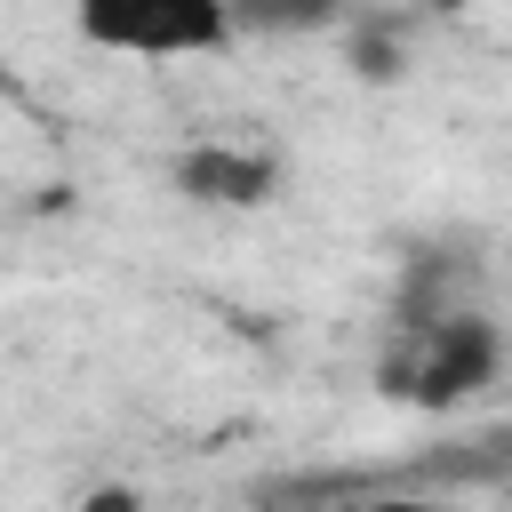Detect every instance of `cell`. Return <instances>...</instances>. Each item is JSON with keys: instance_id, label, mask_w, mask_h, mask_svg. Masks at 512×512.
Returning a JSON list of instances; mask_svg holds the SVG:
<instances>
[{"instance_id": "5", "label": "cell", "mask_w": 512, "mask_h": 512, "mask_svg": "<svg viewBox=\"0 0 512 512\" xmlns=\"http://www.w3.org/2000/svg\"><path fill=\"white\" fill-rule=\"evenodd\" d=\"M328 512H456L448 496H408V488H376V496H344Z\"/></svg>"}, {"instance_id": "4", "label": "cell", "mask_w": 512, "mask_h": 512, "mask_svg": "<svg viewBox=\"0 0 512 512\" xmlns=\"http://www.w3.org/2000/svg\"><path fill=\"white\" fill-rule=\"evenodd\" d=\"M232 16V40L256 32V40H312V32H344L352 0H224Z\"/></svg>"}, {"instance_id": "7", "label": "cell", "mask_w": 512, "mask_h": 512, "mask_svg": "<svg viewBox=\"0 0 512 512\" xmlns=\"http://www.w3.org/2000/svg\"><path fill=\"white\" fill-rule=\"evenodd\" d=\"M424 8H440V16H464V8H488V0H424Z\"/></svg>"}, {"instance_id": "2", "label": "cell", "mask_w": 512, "mask_h": 512, "mask_svg": "<svg viewBox=\"0 0 512 512\" xmlns=\"http://www.w3.org/2000/svg\"><path fill=\"white\" fill-rule=\"evenodd\" d=\"M72 32L104 56H136V64H176V56H216L232 48V16L224 0H64Z\"/></svg>"}, {"instance_id": "1", "label": "cell", "mask_w": 512, "mask_h": 512, "mask_svg": "<svg viewBox=\"0 0 512 512\" xmlns=\"http://www.w3.org/2000/svg\"><path fill=\"white\" fill-rule=\"evenodd\" d=\"M376 384L408 408H472L504 384V320L488 304L440 320H392V344L376 352Z\"/></svg>"}, {"instance_id": "3", "label": "cell", "mask_w": 512, "mask_h": 512, "mask_svg": "<svg viewBox=\"0 0 512 512\" xmlns=\"http://www.w3.org/2000/svg\"><path fill=\"white\" fill-rule=\"evenodd\" d=\"M168 176L200 208H272L280 200V160L264 144H192V152H176Z\"/></svg>"}, {"instance_id": "6", "label": "cell", "mask_w": 512, "mask_h": 512, "mask_svg": "<svg viewBox=\"0 0 512 512\" xmlns=\"http://www.w3.org/2000/svg\"><path fill=\"white\" fill-rule=\"evenodd\" d=\"M80 512H144V496H136V488H88Z\"/></svg>"}]
</instances>
